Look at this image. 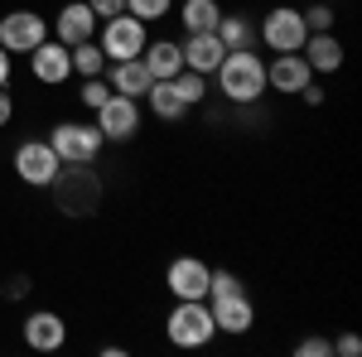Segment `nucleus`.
<instances>
[{"label": "nucleus", "instance_id": "obj_5", "mask_svg": "<svg viewBox=\"0 0 362 357\" xmlns=\"http://www.w3.org/2000/svg\"><path fill=\"white\" fill-rule=\"evenodd\" d=\"M49 145H54V155L63 165H97V155H102L107 140H102V131L92 121H58Z\"/></svg>", "mask_w": 362, "mask_h": 357}, {"label": "nucleus", "instance_id": "obj_26", "mask_svg": "<svg viewBox=\"0 0 362 357\" xmlns=\"http://www.w3.org/2000/svg\"><path fill=\"white\" fill-rule=\"evenodd\" d=\"M300 15H305V29H309V34H324V29H334V5H329V0H309Z\"/></svg>", "mask_w": 362, "mask_h": 357}, {"label": "nucleus", "instance_id": "obj_22", "mask_svg": "<svg viewBox=\"0 0 362 357\" xmlns=\"http://www.w3.org/2000/svg\"><path fill=\"white\" fill-rule=\"evenodd\" d=\"M145 107L155 111L160 121H169V126L189 116V107L179 102V92H174V83H169V78H160V83H150V92H145Z\"/></svg>", "mask_w": 362, "mask_h": 357}, {"label": "nucleus", "instance_id": "obj_10", "mask_svg": "<svg viewBox=\"0 0 362 357\" xmlns=\"http://www.w3.org/2000/svg\"><path fill=\"white\" fill-rule=\"evenodd\" d=\"M208 275H213L208 261H198V256H174L169 271H165V290L174 300H208Z\"/></svg>", "mask_w": 362, "mask_h": 357}, {"label": "nucleus", "instance_id": "obj_29", "mask_svg": "<svg viewBox=\"0 0 362 357\" xmlns=\"http://www.w3.org/2000/svg\"><path fill=\"white\" fill-rule=\"evenodd\" d=\"M227 290H242V280H237L232 271H213L208 275V300H213V295H227Z\"/></svg>", "mask_w": 362, "mask_h": 357}, {"label": "nucleus", "instance_id": "obj_30", "mask_svg": "<svg viewBox=\"0 0 362 357\" xmlns=\"http://www.w3.org/2000/svg\"><path fill=\"white\" fill-rule=\"evenodd\" d=\"M334 353L338 357H358L362 353V338H358V333H343V338H334Z\"/></svg>", "mask_w": 362, "mask_h": 357}, {"label": "nucleus", "instance_id": "obj_16", "mask_svg": "<svg viewBox=\"0 0 362 357\" xmlns=\"http://www.w3.org/2000/svg\"><path fill=\"white\" fill-rule=\"evenodd\" d=\"M179 49H184V68H194V73H203V78H213V68H218V63H223V54H227L223 39H218L213 29H203V34H189Z\"/></svg>", "mask_w": 362, "mask_h": 357}, {"label": "nucleus", "instance_id": "obj_9", "mask_svg": "<svg viewBox=\"0 0 362 357\" xmlns=\"http://www.w3.org/2000/svg\"><path fill=\"white\" fill-rule=\"evenodd\" d=\"M58 169H63V160L54 155V145H49V140H25V145L15 150V174L25 179L29 189H49Z\"/></svg>", "mask_w": 362, "mask_h": 357}, {"label": "nucleus", "instance_id": "obj_6", "mask_svg": "<svg viewBox=\"0 0 362 357\" xmlns=\"http://www.w3.org/2000/svg\"><path fill=\"white\" fill-rule=\"evenodd\" d=\"M145 44H150V25H140L136 15H112V20H102V54L107 63H126V58H140L145 54Z\"/></svg>", "mask_w": 362, "mask_h": 357}, {"label": "nucleus", "instance_id": "obj_15", "mask_svg": "<svg viewBox=\"0 0 362 357\" xmlns=\"http://www.w3.org/2000/svg\"><path fill=\"white\" fill-rule=\"evenodd\" d=\"M68 343V324H63V314L54 309H34L25 319V348L29 353H58Z\"/></svg>", "mask_w": 362, "mask_h": 357}, {"label": "nucleus", "instance_id": "obj_21", "mask_svg": "<svg viewBox=\"0 0 362 357\" xmlns=\"http://www.w3.org/2000/svg\"><path fill=\"white\" fill-rule=\"evenodd\" d=\"M218 39H223L227 54H237V49H256V20H247V15H227L218 20V29H213Z\"/></svg>", "mask_w": 362, "mask_h": 357}, {"label": "nucleus", "instance_id": "obj_33", "mask_svg": "<svg viewBox=\"0 0 362 357\" xmlns=\"http://www.w3.org/2000/svg\"><path fill=\"white\" fill-rule=\"evenodd\" d=\"M300 102H305V107H324V87H319V83H309L305 92H300Z\"/></svg>", "mask_w": 362, "mask_h": 357}, {"label": "nucleus", "instance_id": "obj_13", "mask_svg": "<svg viewBox=\"0 0 362 357\" xmlns=\"http://www.w3.org/2000/svg\"><path fill=\"white\" fill-rule=\"evenodd\" d=\"M29 73H34V83L39 87H63L73 78V58H68V44H58V39H44L34 54H29Z\"/></svg>", "mask_w": 362, "mask_h": 357}, {"label": "nucleus", "instance_id": "obj_35", "mask_svg": "<svg viewBox=\"0 0 362 357\" xmlns=\"http://www.w3.org/2000/svg\"><path fill=\"white\" fill-rule=\"evenodd\" d=\"M0 87H10V54L0 49Z\"/></svg>", "mask_w": 362, "mask_h": 357}, {"label": "nucleus", "instance_id": "obj_8", "mask_svg": "<svg viewBox=\"0 0 362 357\" xmlns=\"http://www.w3.org/2000/svg\"><path fill=\"white\" fill-rule=\"evenodd\" d=\"M49 39V20L39 10H10L0 15V49L5 54H34Z\"/></svg>", "mask_w": 362, "mask_h": 357}, {"label": "nucleus", "instance_id": "obj_19", "mask_svg": "<svg viewBox=\"0 0 362 357\" xmlns=\"http://www.w3.org/2000/svg\"><path fill=\"white\" fill-rule=\"evenodd\" d=\"M140 58H145V68H150L155 83H160V78H174V73L184 68V49H179V39H150Z\"/></svg>", "mask_w": 362, "mask_h": 357}, {"label": "nucleus", "instance_id": "obj_31", "mask_svg": "<svg viewBox=\"0 0 362 357\" xmlns=\"http://www.w3.org/2000/svg\"><path fill=\"white\" fill-rule=\"evenodd\" d=\"M87 5H92V15H97V20H112V15L126 10V0H87Z\"/></svg>", "mask_w": 362, "mask_h": 357}, {"label": "nucleus", "instance_id": "obj_12", "mask_svg": "<svg viewBox=\"0 0 362 357\" xmlns=\"http://www.w3.org/2000/svg\"><path fill=\"white\" fill-rule=\"evenodd\" d=\"M97 25H102V20L92 15L87 0H63V10L54 15V25H49V29H54L58 44L73 49V44H83V39H97Z\"/></svg>", "mask_w": 362, "mask_h": 357}, {"label": "nucleus", "instance_id": "obj_11", "mask_svg": "<svg viewBox=\"0 0 362 357\" xmlns=\"http://www.w3.org/2000/svg\"><path fill=\"white\" fill-rule=\"evenodd\" d=\"M208 309H213V324H218V333H232V338H242V333L256 329V304H251L247 290H227V295H213V300H208Z\"/></svg>", "mask_w": 362, "mask_h": 357}, {"label": "nucleus", "instance_id": "obj_1", "mask_svg": "<svg viewBox=\"0 0 362 357\" xmlns=\"http://www.w3.org/2000/svg\"><path fill=\"white\" fill-rule=\"evenodd\" d=\"M49 193H54V208L63 218H97L102 203H107V184L92 165H63L49 184Z\"/></svg>", "mask_w": 362, "mask_h": 357}, {"label": "nucleus", "instance_id": "obj_3", "mask_svg": "<svg viewBox=\"0 0 362 357\" xmlns=\"http://www.w3.org/2000/svg\"><path fill=\"white\" fill-rule=\"evenodd\" d=\"M165 333L174 348H208L218 338L208 300H174V309H169V319H165Z\"/></svg>", "mask_w": 362, "mask_h": 357}, {"label": "nucleus", "instance_id": "obj_2", "mask_svg": "<svg viewBox=\"0 0 362 357\" xmlns=\"http://www.w3.org/2000/svg\"><path fill=\"white\" fill-rule=\"evenodd\" d=\"M213 78H218V92L232 107H256L266 97V58L256 54V49L223 54V63L213 68Z\"/></svg>", "mask_w": 362, "mask_h": 357}, {"label": "nucleus", "instance_id": "obj_36", "mask_svg": "<svg viewBox=\"0 0 362 357\" xmlns=\"http://www.w3.org/2000/svg\"><path fill=\"white\" fill-rule=\"evenodd\" d=\"M329 5H338V0H329Z\"/></svg>", "mask_w": 362, "mask_h": 357}, {"label": "nucleus", "instance_id": "obj_14", "mask_svg": "<svg viewBox=\"0 0 362 357\" xmlns=\"http://www.w3.org/2000/svg\"><path fill=\"white\" fill-rule=\"evenodd\" d=\"M314 83L309 63L300 54H276L266 63V92H280V97H300L305 87Z\"/></svg>", "mask_w": 362, "mask_h": 357}, {"label": "nucleus", "instance_id": "obj_27", "mask_svg": "<svg viewBox=\"0 0 362 357\" xmlns=\"http://www.w3.org/2000/svg\"><path fill=\"white\" fill-rule=\"evenodd\" d=\"M107 97H112V83H107V78H83V92H78V102H83L87 111H97L102 102H107Z\"/></svg>", "mask_w": 362, "mask_h": 357}, {"label": "nucleus", "instance_id": "obj_25", "mask_svg": "<svg viewBox=\"0 0 362 357\" xmlns=\"http://www.w3.org/2000/svg\"><path fill=\"white\" fill-rule=\"evenodd\" d=\"M169 10H174V0H126V15H136L140 25H160L169 20Z\"/></svg>", "mask_w": 362, "mask_h": 357}, {"label": "nucleus", "instance_id": "obj_4", "mask_svg": "<svg viewBox=\"0 0 362 357\" xmlns=\"http://www.w3.org/2000/svg\"><path fill=\"white\" fill-rule=\"evenodd\" d=\"M305 39H309V29H305V15L295 5H271L261 15V25H256V44L271 49V54H300Z\"/></svg>", "mask_w": 362, "mask_h": 357}, {"label": "nucleus", "instance_id": "obj_7", "mask_svg": "<svg viewBox=\"0 0 362 357\" xmlns=\"http://www.w3.org/2000/svg\"><path fill=\"white\" fill-rule=\"evenodd\" d=\"M92 116H97L92 126L102 131V140H107V145H126V140L140 136V102H136V97H121V92H112V97L92 111Z\"/></svg>", "mask_w": 362, "mask_h": 357}, {"label": "nucleus", "instance_id": "obj_34", "mask_svg": "<svg viewBox=\"0 0 362 357\" xmlns=\"http://www.w3.org/2000/svg\"><path fill=\"white\" fill-rule=\"evenodd\" d=\"M29 290V280H20V275H15V280H10V285H5V300H20V295H25Z\"/></svg>", "mask_w": 362, "mask_h": 357}, {"label": "nucleus", "instance_id": "obj_17", "mask_svg": "<svg viewBox=\"0 0 362 357\" xmlns=\"http://www.w3.org/2000/svg\"><path fill=\"white\" fill-rule=\"evenodd\" d=\"M300 58L309 63V73H338L343 68V39H338L334 29H324V34H309Z\"/></svg>", "mask_w": 362, "mask_h": 357}, {"label": "nucleus", "instance_id": "obj_20", "mask_svg": "<svg viewBox=\"0 0 362 357\" xmlns=\"http://www.w3.org/2000/svg\"><path fill=\"white\" fill-rule=\"evenodd\" d=\"M218 20H223V0H184V5H179V25H184V34L218 29Z\"/></svg>", "mask_w": 362, "mask_h": 357}, {"label": "nucleus", "instance_id": "obj_28", "mask_svg": "<svg viewBox=\"0 0 362 357\" xmlns=\"http://www.w3.org/2000/svg\"><path fill=\"white\" fill-rule=\"evenodd\" d=\"M295 357H334V338H319V333H309L295 343Z\"/></svg>", "mask_w": 362, "mask_h": 357}, {"label": "nucleus", "instance_id": "obj_18", "mask_svg": "<svg viewBox=\"0 0 362 357\" xmlns=\"http://www.w3.org/2000/svg\"><path fill=\"white\" fill-rule=\"evenodd\" d=\"M107 83H112V92H121V97H145L150 92V68H145V58H126V63H107Z\"/></svg>", "mask_w": 362, "mask_h": 357}, {"label": "nucleus", "instance_id": "obj_23", "mask_svg": "<svg viewBox=\"0 0 362 357\" xmlns=\"http://www.w3.org/2000/svg\"><path fill=\"white\" fill-rule=\"evenodd\" d=\"M68 58H73V73H78V78H102V73H107V54L97 49V39L73 44V49H68Z\"/></svg>", "mask_w": 362, "mask_h": 357}, {"label": "nucleus", "instance_id": "obj_24", "mask_svg": "<svg viewBox=\"0 0 362 357\" xmlns=\"http://www.w3.org/2000/svg\"><path fill=\"white\" fill-rule=\"evenodd\" d=\"M169 83H174L179 102H184L189 111H194V107H203V97H208V78H203V73H194V68H179V73H174Z\"/></svg>", "mask_w": 362, "mask_h": 357}, {"label": "nucleus", "instance_id": "obj_32", "mask_svg": "<svg viewBox=\"0 0 362 357\" xmlns=\"http://www.w3.org/2000/svg\"><path fill=\"white\" fill-rule=\"evenodd\" d=\"M10 121H15V97L0 87V126H10Z\"/></svg>", "mask_w": 362, "mask_h": 357}]
</instances>
